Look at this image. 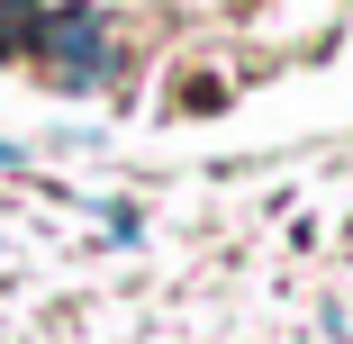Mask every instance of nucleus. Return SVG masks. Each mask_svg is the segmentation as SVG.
<instances>
[{
	"instance_id": "obj_1",
	"label": "nucleus",
	"mask_w": 353,
	"mask_h": 344,
	"mask_svg": "<svg viewBox=\"0 0 353 344\" xmlns=\"http://www.w3.org/2000/svg\"><path fill=\"white\" fill-rule=\"evenodd\" d=\"M28 63H37L54 91H109V82H118V28H109V10H100V0H63V10H37Z\"/></svg>"
},
{
	"instance_id": "obj_2",
	"label": "nucleus",
	"mask_w": 353,
	"mask_h": 344,
	"mask_svg": "<svg viewBox=\"0 0 353 344\" xmlns=\"http://www.w3.org/2000/svg\"><path fill=\"white\" fill-rule=\"evenodd\" d=\"M28 37H37V10L0 0V63H28Z\"/></svg>"
},
{
	"instance_id": "obj_3",
	"label": "nucleus",
	"mask_w": 353,
	"mask_h": 344,
	"mask_svg": "<svg viewBox=\"0 0 353 344\" xmlns=\"http://www.w3.org/2000/svg\"><path fill=\"white\" fill-rule=\"evenodd\" d=\"M0 172H28V145H0Z\"/></svg>"
},
{
	"instance_id": "obj_4",
	"label": "nucleus",
	"mask_w": 353,
	"mask_h": 344,
	"mask_svg": "<svg viewBox=\"0 0 353 344\" xmlns=\"http://www.w3.org/2000/svg\"><path fill=\"white\" fill-rule=\"evenodd\" d=\"M19 10H46V0H19Z\"/></svg>"
}]
</instances>
